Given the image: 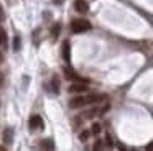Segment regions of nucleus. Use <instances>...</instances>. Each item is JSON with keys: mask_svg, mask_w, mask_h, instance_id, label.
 Wrapping results in <instances>:
<instances>
[{"mask_svg": "<svg viewBox=\"0 0 153 151\" xmlns=\"http://www.w3.org/2000/svg\"><path fill=\"white\" fill-rule=\"evenodd\" d=\"M51 90H53L54 95L59 94V81H58V77H53V79H51Z\"/></svg>", "mask_w": 153, "mask_h": 151, "instance_id": "10", "label": "nucleus"}, {"mask_svg": "<svg viewBox=\"0 0 153 151\" xmlns=\"http://www.w3.org/2000/svg\"><path fill=\"white\" fill-rule=\"evenodd\" d=\"M100 130H102V127H100V123H94L92 128H91V133L92 135H99Z\"/></svg>", "mask_w": 153, "mask_h": 151, "instance_id": "14", "label": "nucleus"}, {"mask_svg": "<svg viewBox=\"0 0 153 151\" xmlns=\"http://www.w3.org/2000/svg\"><path fill=\"white\" fill-rule=\"evenodd\" d=\"M99 113H100V108H91V110L84 112L81 117L82 118H92V117H96V115H99Z\"/></svg>", "mask_w": 153, "mask_h": 151, "instance_id": "8", "label": "nucleus"}, {"mask_svg": "<svg viewBox=\"0 0 153 151\" xmlns=\"http://www.w3.org/2000/svg\"><path fill=\"white\" fill-rule=\"evenodd\" d=\"M0 62H2V54H0Z\"/></svg>", "mask_w": 153, "mask_h": 151, "instance_id": "22", "label": "nucleus"}, {"mask_svg": "<svg viewBox=\"0 0 153 151\" xmlns=\"http://www.w3.org/2000/svg\"><path fill=\"white\" fill-rule=\"evenodd\" d=\"M2 82H4V74L0 72V85H2Z\"/></svg>", "mask_w": 153, "mask_h": 151, "instance_id": "19", "label": "nucleus"}, {"mask_svg": "<svg viewBox=\"0 0 153 151\" xmlns=\"http://www.w3.org/2000/svg\"><path fill=\"white\" fill-rule=\"evenodd\" d=\"M54 3H56V5H61V3H63V0H54Z\"/></svg>", "mask_w": 153, "mask_h": 151, "instance_id": "20", "label": "nucleus"}, {"mask_svg": "<svg viewBox=\"0 0 153 151\" xmlns=\"http://www.w3.org/2000/svg\"><path fill=\"white\" fill-rule=\"evenodd\" d=\"M69 92L71 94H82V92H87V85L81 84V82H76V84L69 85Z\"/></svg>", "mask_w": 153, "mask_h": 151, "instance_id": "5", "label": "nucleus"}, {"mask_svg": "<svg viewBox=\"0 0 153 151\" xmlns=\"http://www.w3.org/2000/svg\"><path fill=\"white\" fill-rule=\"evenodd\" d=\"M61 54H63V59L66 62L71 61V44L69 41H64L63 43V48H61Z\"/></svg>", "mask_w": 153, "mask_h": 151, "instance_id": "6", "label": "nucleus"}, {"mask_svg": "<svg viewBox=\"0 0 153 151\" xmlns=\"http://www.w3.org/2000/svg\"><path fill=\"white\" fill-rule=\"evenodd\" d=\"M105 98V95H77V97H73L69 100V107L71 108H81V107H86V105H92L97 104V102H102Z\"/></svg>", "mask_w": 153, "mask_h": 151, "instance_id": "1", "label": "nucleus"}, {"mask_svg": "<svg viewBox=\"0 0 153 151\" xmlns=\"http://www.w3.org/2000/svg\"><path fill=\"white\" fill-rule=\"evenodd\" d=\"M0 151H5V148H2V146H0Z\"/></svg>", "mask_w": 153, "mask_h": 151, "instance_id": "21", "label": "nucleus"}, {"mask_svg": "<svg viewBox=\"0 0 153 151\" xmlns=\"http://www.w3.org/2000/svg\"><path fill=\"white\" fill-rule=\"evenodd\" d=\"M91 136V130H82L81 131V135H79V140L81 141H87V138Z\"/></svg>", "mask_w": 153, "mask_h": 151, "instance_id": "13", "label": "nucleus"}, {"mask_svg": "<svg viewBox=\"0 0 153 151\" xmlns=\"http://www.w3.org/2000/svg\"><path fill=\"white\" fill-rule=\"evenodd\" d=\"M74 8H76L77 13H87L89 12V3L86 0H76L74 2Z\"/></svg>", "mask_w": 153, "mask_h": 151, "instance_id": "4", "label": "nucleus"}, {"mask_svg": "<svg viewBox=\"0 0 153 151\" xmlns=\"http://www.w3.org/2000/svg\"><path fill=\"white\" fill-rule=\"evenodd\" d=\"M146 151H153V143H150L148 146H146Z\"/></svg>", "mask_w": 153, "mask_h": 151, "instance_id": "17", "label": "nucleus"}, {"mask_svg": "<svg viewBox=\"0 0 153 151\" xmlns=\"http://www.w3.org/2000/svg\"><path fill=\"white\" fill-rule=\"evenodd\" d=\"M59 31H61V23H54L53 28H51V38H53V39H58Z\"/></svg>", "mask_w": 153, "mask_h": 151, "instance_id": "9", "label": "nucleus"}, {"mask_svg": "<svg viewBox=\"0 0 153 151\" xmlns=\"http://www.w3.org/2000/svg\"><path fill=\"white\" fill-rule=\"evenodd\" d=\"M41 148H43L45 151H53V141H51L50 138L43 140V141H41Z\"/></svg>", "mask_w": 153, "mask_h": 151, "instance_id": "11", "label": "nucleus"}, {"mask_svg": "<svg viewBox=\"0 0 153 151\" xmlns=\"http://www.w3.org/2000/svg\"><path fill=\"white\" fill-rule=\"evenodd\" d=\"M133 151H135V150H133Z\"/></svg>", "mask_w": 153, "mask_h": 151, "instance_id": "23", "label": "nucleus"}, {"mask_svg": "<svg viewBox=\"0 0 153 151\" xmlns=\"http://www.w3.org/2000/svg\"><path fill=\"white\" fill-rule=\"evenodd\" d=\"M12 140H13V130H12V128H5L4 130V143L10 144Z\"/></svg>", "mask_w": 153, "mask_h": 151, "instance_id": "7", "label": "nucleus"}, {"mask_svg": "<svg viewBox=\"0 0 153 151\" xmlns=\"http://www.w3.org/2000/svg\"><path fill=\"white\" fill-rule=\"evenodd\" d=\"M13 49H15V51L20 49V38H18V36H15V38H13Z\"/></svg>", "mask_w": 153, "mask_h": 151, "instance_id": "15", "label": "nucleus"}, {"mask_svg": "<svg viewBox=\"0 0 153 151\" xmlns=\"http://www.w3.org/2000/svg\"><path fill=\"white\" fill-rule=\"evenodd\" d=\"M105 143L109 144V146H112V138H110L109 135H107V138H105Z\"/></svg>", "mask_w": 153, "mask_h": 151, "instance_id": "16", "label": "nucleus"}, {"mask_svg": "<svg viewBox=\"0 0 153 151\" xmlns=\"http://www.w3.org/2000/svg\"><path fill=\"white\" fill-rule=\"evenodd\" d=\"M28 127H30V130H43V118L40 115H31L30 120H28Z\"/></svg>", "mask_w": 153, "mask_h": 151, "instance_id": "3", "label": "nucleus"}, {"mask_svg": "<svg viewBox=\"0 0 153 151\" xmlns=\"http://www.w3.org/2000/svg\"><path fill=\"white\" fill-rule=\"evenodd\" d=\"M92 151H104V141L102 140H96L92 146Z\"/></svg>", "mask_w": 153, "mask_h": 151, "instance_id": "12", "label": "nucleus"}, {"mask_svg": "<svg viewBox=\"0 0 153 151\" xmlns=\"http://www.w3.org/2000/svg\"><path fill=\"white\" fill-rule=\"evenodd\" d=\"M91 28H92V25H91V21L86 18H76V20L71 21V31L73 33H86V31H89Z\"/></svg>", "mask_w": 153, "mask_h": 151, "instance_id": "2", "label": "nucleus"}, {"mask_svg": "<svg viewBox=\"0 0 153 151\" xmlns=\"http://www.w3.org/2000/svg\"><path fill=\"white\" fill-rule=\"evenodd\" d=\"M2 20H4V10L0 8V21H2Z\"/></svg>", "mask_w": 153, "mask_h": 151, "instance_id": "18", "label": "nucleus"}]
</instances>
